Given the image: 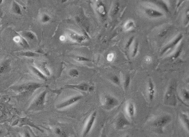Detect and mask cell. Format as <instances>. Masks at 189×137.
Masks as SVG:
<instances>
[{"label":"cell","mask_w":189,"mask_h":137,"mask_svg":"<svg viewBox=\"0 0 189 137\" xmlns=\"http://www.w3.org/2000/svg\"><path fill=\"white\" fill-rule=\"evenodd\" d=\"M134 37H131V38H130L129 39V41H127V44H126V46H125V47H126V48H129L130 46H131V43L133 42V41H134Z\"/></svg>","instance_id":"1f68e13d"},{"label":"cell","mask_w":189,"mask_h":137,"mask_svg":"<svg viewBox=\"0 0 189 137\" xmlns=\"http://www.w3.org/2000/svg\"><path fill=\"white\" fill-rule=\"evenodd\" d=\"M101 104L103 109L111 110L119 105V101L115 97L106 94L102 97Z\"/></svg>","instance_id":"5b68a950"},{"label":"cell","mask_w":189,"mask_h":137,"mask_svg":"<svg viewBox=\"0 0 189 137\" xmlns=\"http://www.w3.org/2000/svg\"><path fill=\"white\" fill-rule=\"evenodd\" d=\"M172 117L169 114L161 115L151 122V126L159 133H163L164 128L171 122Z\"/></svg>","instance_id":"3957f363"},{"label":"cell","mask_w":189,"mask_h":137,"mask_svg":"<svg viewBox=\"0 0 189 137\" xmlns=\"http://www.w3.org/2000/svg\"><path fill=\"white\" fill-rule=\"evenodd\" d=\"M181 96L184 100L189 101V93L188 90L186 89H182L181 91Z\"/></svg>","instance_id":"4316f807"},{"label":"cell","mask_w":189,"mask_h":137,"mask_svg":"<svg viewBox=\"0 0 189 137\" xmlns=\"http://www.w3.org/2000/svg\"><path fill=\"white\" fill-rule=\"evenodd\" d=\"M130 125V122L123 114H120L117 118L115 122V127L118 130L125 129L128 126Z\"/></svg>","instance_id":"ba28073f"},{"label":"cell","mask_w":189,"mask_h":137,"mask_svg":"<svg viewBox=\"0 0 189 137\" xmlns=\"http://www.w3.org/2000/svg\"><path fill=\"white\" fill-rule=\"evenodd\" d=\"M20 35L29 41H35L37 40V36H36V35L30 31H22L20 33Z\"/></svg>","instance_id":"2e32d148"},{"label":"cell","mask_w":189,"mask_h":137,"mask_svg":"<svg viewBox=\"0 0 189 137\" xmlns=\"http://www.w3.org/2000/svg\"><path fill=\"white\" fill-rule=\"evenodd\" d=\"M97 112L94 111L91 115L90 116L88 122L86 124V125L85 126V128L83 131V137H86L90 132V131L93 128V124L95 122L96 119Z\"/></svg>","instance_id":"52a82bcc"},{"label":"cell","mask_w":189,"mask_h":137,"mask_svg":"<svg viewBox=\"0 0 189 137\" xmlns=\"http://www.w3.org/2000/svg\"><path fill=\"white\" fill-rule=\"evenodd\" d=\"M135 22L132 20L127 21L126 23H125L124 26V28L126 31H129L131 30L132 28L135 27Z\"/></svg>","instance_id":"603a6c76"},{"label":"cell","mask_w":189,"mask_h":137,"mask_svg":"<svg viewBox=\"0 0 189 137\" xmlns=\"http://www.w3.org/2000/svg\"><path fill=\"white\" fill-rule=\"evenodd\" d=\"M55 133L56 134H57V135L60 136H62V137L66 136V134L64 132V131L62 129H61L60 128H59V127H56L55 129Z\"/></svg>","instance_id":"4dcf8cb0"},{"label":"cell","mask_w":189,"mask_h":137,"mask_svg":"<svg viewBox=\"0 0 189 137\" xmlns=\"http://www.w3.org/2000/svg\"><path fill=\"white\" fill-rule=\"evenodd\" d=\"M75 60L79 62H90V60L87 57L82 56H77L75 58Z\"/></svg>","instance_id":"83f0119b"},{"label":"cell","mask_w":189,"mask_h":137,"mask_svg":"<svg viewBox=\"0 0 189 137\" xmlns=\"http://www.w3.org/2000/svg\"><path fill=\"white\" fill-rule=\"evenodd\" d=\"M89 84L85 82L78 84H68L64 85V89H76L82 91H89Z\"/></svg>","instance_id":"9c48e42d"},{"label":"cell","mask_w":189,"mask_h":137,"mask_svg":"<svg viewBox=\"0 0 189 137\" xmlns=\"http://www.w3.org/2000/svg\"><path fill=\"white\" fill-rule=\"evenodd\" d=\"M182 38H183V35L181 34L179 35L177 37H176V38L174 39V41H172V42L170 43V44H169L168 46H166L164 48V49L163 50V51L161 53V55L165 53L166 51H168V50L174 48V47H175L176 46H177L178 43L181 41V40L182 39Z\"/></svg>","instance_id":"7c38bea8"},{"label":"cell","mask_w":189,"mask_h":137,"mask_svg":"<svg viewBox=\"0 0 189 137\" xmlns=\"http://www.w3.org/2000/svg\"><path fill=\"white\" fill-rule=\"evenodd\" d=\"M11 60L6 59L0 62V75L6 73L10 68Z\"/></svg>","instance_id":"5bb4252c"},{"label":"cell","mask_w":189,"mask_h":137,"mask_svg":"<svg viewBox=\"0 0 189 137\" xmlns=\"http://www.w3.org/2000/svg\"><path fill=\"white\" fill-rule=\"evenodd\" d=\"M114 55L113 53H109L108 55L107 60H108V61H110V62L112 61L114 59Z\"/></svg>","instance_id":"e575fe53"},{"label":"cell","mask_w":189,"mask_h":137,"mask_svg":"<svg viewBox=\"0 0 189 137\" xmlns=\"http://www.w3.org/2000/svg\"><path fill=\"white\" fill-rule=\"evenodd\" d=\"M83 98V96L82 95H75L70 97L68 99H66L61 103H59L56 106V107L57 109H64L66 107H69L71 105H73L75 103H77Z\"/></svg>","instance_id":"8992f818"},{"label":"cell","mask_w":189,"mask_h":137,"mask_svg":"<svg viewBox=\"0 0 189 137\" xmlns=\"http://www.w3.org/2000/svg\"><path fill=\"white\" fill-rule=\"evenodd\" d=\"M96 9L98 14L102 17H104L107 14V10L104 4L100 0H96Z\"/></svg>","instance_id":"4fadbf2b"},{"label":"cell","mask_w":189,"mask_h":137,"mask_svg":"<svg viewBox=\"0 0 189 137\" xmlns=\"http://www.w3.org/2000/svg\"><path fill=\"white\" fill-rule=\"evenodd\" d=\"M1 24L0 23V36H1Z\"/></svg>","instance_id":"ab89813d"},{"label":"cell","mask_w":189,"mask_h":137,"mask_svg":"<svg viewBox=\"0 0 189 137\" xmlns=\"http://www.w3.org/2000/svg\"><path fill=\"white\" fill-rule=\"evenodd\" d=\"M138 47H139V43L137 41L135 42V45L134 46V49L132 50V57H135L136 55L137 54L138 51Z\"/></svg>","instance_id":"f1b7e54d"},{"label":"cell","mask_w":189,"mask_h":137,"mask_svg":"<svg viewBox=\"0 0 189 137\" xmlns=\"http://www.w3.org/2000/svg\"><path fill=\"white\" fill-rule=\"evenodd\" d=\"M111 82H112L113 83L116 84L117 85H120V78L117 76H114L112 77L111 79Z\"/></svg>","instance_id":"f546056e"},{"label":"cell","mask_w":189,"mask_h":137,"mask_svg":"<svg viewBox=\"0 0 189 137\" xmlns=\"http://www.w3.org/2000/svg\"><path fill=\"white\" fill-rule=\"evenodd\" d=\"M48 91L45 90L41 92L39 95L36 96L34 100L29 107L28 110L39 111L43 109L46 102V95Z\"/></svg>","instance_id":"277c9868"},{"label":"cell","mask_w":189,"mask_h":137,"mask_svg":"<svg viewBox=\"0 0 189 137\" xmlns=\"http://www.w3.org/2000/svg\"><path fill=\"white\" fill-rule=\"evenodd\" d=\"M12 12L16 15H21L22 14V9L19 4L15 1H13L12 4Z\"/></svg>","instance_id":"d6986e66"},{"label":"cell","mask_w":189,"mask_h":137,"mask_svg":"<svg viewBox=\"0 0 189 137\" xmlns=\"http://www.w3.org/2000/svg\"><path fill=\"white\" fill-rule=\"evenodd\" d=\"M168 30H169V29L168 28H166V29H163V30H162V31L160 33V37H164L168 33Z\"/></svg>","instance_id":"d6a6232c"},{"label":"cell","mask_w":189,"mask_h":137,"mask_svg":"<svg viewBox=\"0 0 189 137\" xmlns=\"http://www.w3.org/2000/svg\"><path fill=\"white\" fill-rule=\"evenodd\" d=\"M14 41L17 43V44H19L20 46H22L24 48H29V45L28 43L27 42V39L26 38H24L22 36H17L14 38Z\"/></svg>","instance_id":"e0dca14e"},{"label":"cell","mask_w":189,"mask_h":137,"mask_svg":"<svg viewBox=\"0 0 189 137\" xmlns=\"http://www.w3.org/2000/svg\"><path fill=\"white\" fill-rule=\"evenodd\" d=\"M126 110H127V113L128 116L130 118H134L135 116V112H136L134 104L132 102L128 103Z\"/></svg>","instance_id":"ac0fdd59"},{"label":"cell","mask_w":189,"mask_h":137,"mask_svg":"<svg viewBox=\"0 0 189 137\" xmlns=\"http://www.w3.org/2000/svg\"><path fill=\"white\" fill-rule=\"evenodd\" d=\"M69 36L70 38H71L72 39H73L75 41H77V42H81L84 39V38L83 36L77 34L76 33L73 32V31L70 33Z\"/></svg>","instance_id":"44dd1931"},{"label":"cell","mask_w":189,"mask_h":137,"mask_svg":"<svg viewBox=\"0 0 189 137\" xmlns=\"http://www.w3.org/2000/svg\"><path fill=\"white\" fill-rule=\"evenodd\" d=\"M43 84L36 82H27L20 84L17 86H14L12 88L16 92L20 94H31L35 90L41 88Z\"/></svg>","instance_id":"7a4b0ae2"},{"label":"cell","mask_w":189,"mask_h":137,"mask_svg":"<svg viewBox=\"0 0 189 137\" xmlns=\"http://www.w3.org/2000/svg\"><path fill=\"white\" fill-rule=\"evenodd\" d=\"M130 82H131V78L129 75H127L125 77V80L124 82V88L125 90H127V89L129 88L130 85Z\"/></svg>","instance_id":"d4e9b609"},{"label":"cell","mask_w":189,"mask_h":137,"mask_svg":"<svg viewBox=\"0 0 189 137\" xmlns=\"http://www.w3.org/2000/svg\"><path fill=\"white\" fill-rule=\"evenodd\" d=\"M144 12L147 16L150 18H151V19L159 18V17H162L164 16V14L162 13V12L159 11L158 10L153 9V8H145Z\"/></svg>","instance_id":"30bf717a"},{"label":"cell","mask_w":189,"mask_h":137,"mask_svg":"<svg viewBox=\"0 0 189 137\" xmlns=\"http://www.w3.org/2000/svg\"><path fill=\"white\" fill-rule=\"evenodd\" d=\"M2 133H3V131L1 129H0V136L2 134Z\"/></svg>","instance_id":"f35d334b"},{"label":"cell","mask_w":189,"mask_h":137,"mask_svg":"<svg viewBox=\"0 0 189 137\" xmlns=\"http://www.w3.org/2000/svg\"><path fill=\"white\" fill-rule=\"evenodd\" d=\"M147 95L148 98L150 100V101L152 102L154 98L155 95H156V89L154 86V84L153 83L152 80L150 78L147 85Z\"/></svg>","instance_id":"8fae6325"},{"label":"cell","mask_w":189,"mask_h":137,"mask_svg":"<svg viewBox=\"0 0 189 137\" xmlns=\"http://www.w3.org/2000/svg\"><path fill=\"white\" fill-rule=\"evenodd\" d=\"M69 75L70 77L73 78H76L79 76L80 73L76 68H71L69 71Z\"/></svg>","instance_id":"484cf974"},{"label":"cell","mask_w":189,"mask_h":137,"mask_svg":"<svg viewBox=\"0 0 189 137\" xmlns=\"http://www.w3.org/2000/svg\"><path fill=\"white\" fill-rule=\"evenodd\" d=\"M118 10V5H116V6H115V7H114V9L113 10H112V15H115L116 14H117Z\"/></svg>","instance_id":"836d02e7"},{"label":"cell","mask_w":189,"mask_h":137,"mask_svg":"<svg viewBox=\"0 0 189 137\" xmlns=\"http://www.w3.org/2000/svg\"><path fill=\"white\" fill-rule=\"evenodd\" d=\"M29 68L31 70L32 73H33L36 76L38 77L39 79L44 80V81L47 80L48 79H47V77L46 76V75L44 73H43L39 69L35 66H30Z\"/></svg>","instance_id":"9a60e30c"},{"label":"cell","mask_w":189,"mask_h":137,"mask_svg":"<svg viewBox=\"0 0 189 137\" xmlns=\"http://www.w3.org/2000/svg\"><path fill=\"white\" fill-rule=\"evenodd\" d=\"M51 21V17L46 13H43L41 17V21L42 23L46 24V23L49 22Z\"/></svg>","instance_id":"cb8c5ba5"},{"label":"cell","mask_w":189,"mask_h":137,"mask_svg":"<svg viewBox=\"0 0 189 137\" xmlns=\"http://www.w3.org/2000/svg\"><path fill=\"white\" fill-rule=\"evenodd\" d=\"M145 61L147 62V63H150L151 62V58L150 57L147 56L145 58Z\"/></svg>","instance_id":"d590c367"},{"label":"cell","mask_w":189,"mask_h":137,"mask_svg":"<svg viewBox=\"0 0 189 137\" xmlns=\"http://www.w3.org/2000/svg\"><path fill=\"white\" fill-rule=\"evenodd\" d=\"M19 55L23 57H39V54L35 52H33L31 51H22L19 53Z\"/></svg>","instance_id":"ffe728a7"},{"label":"cell","mask_w":189,"mask_h":137,"mask_svg":"<svg viewBox=\"0 0 189 137\" xmlns=\"http://www.w3.org/2000/svg\"><path fill=\"white\" fill-rule=\"evenodd\" d=\"M180 117L181 118V121L183 122L184 125L185 126L188 131L189 129V118L188 115L184 113H181L180 114Z\"/></svg>","instance_id":"7402d4cb"},{"label":"cell","mask_w":189,"mask_h":137,"mask_svg":"<svg viewBox=\"0 0 189 137\" xmlns=\"http://www.w3.org/2000/svg\"><path fill=\"white\" fill-rule=\"evenodd\" d=\"M177 83L175 81H172L169 84L164 98V103L166 105L174 107L177 105Z\"/></svg>","instance_id":"6da1fadb"},{"label":"cell","mask_w":189,"mask_h":137,"mask_svg":"<svg viewBox=\"0 0 189 137\" xmlns=\"http://www.w3.org/2000/svg\"><path fill=\"white\" fill-rule=\"evenodd\" d=\"M68 1V0H62V3H64Z\"/></svg>","instance_id":"8d00e7d4"},{"label":"cell","mask_w":189,"mask_h":137,"mask_svg":"<svg viewBox=\"0 0 189 137\" xmlns=\"http://www.w3.org/2000/svg\"><path fill=\"white\" fill-rule=\"evenodd\" d=\"M3 2V0H0V4H2Z\"/></svg>","instance_id":"74e56055"}]
</instances>
